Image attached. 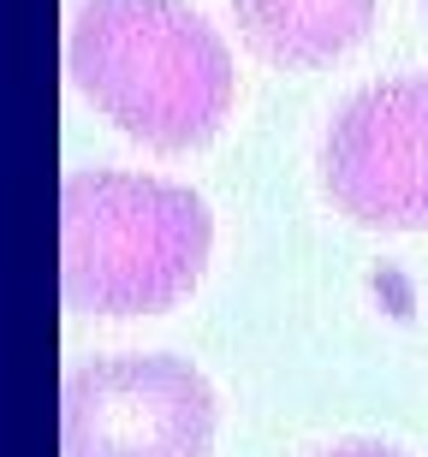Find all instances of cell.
<instances>
[{
  "label": "cell",
  "mask_w": 428,
  "mask_h": 457,
  "mask_svg": "<svg viewBox=\"0 0 428 457\" xmlns=\"http://www.w3.org/2000/svg\"><path fill=\"white\" fill-rule=\"evenodd\" d=\"M66 71L125 137L197 149L232 107V54L185 0H84Z\"/></svg>",
  "instance_id": "1"
},
{
  "label": "cell",
  "mask_w": 428,
  "mask_h": 457,
  "mask_svg": "<svg viewBox=\"0 0 428 457\" xmlns=\"http://www.w3.org/2000/svg\"><path fill=\"white\" fill-rule=\"evenodd\" d=\"M327 457H405V452H387V445H340V452Z\"/></svg>",
  "instance_id": "6"
},
{
  "label": "cell",
  "mask_w": 428,
  "mask_h": 457,
  "mask_svg": "<svg viewBox=\"0 0 428 457\" xmlns=\"http://www.w3.org/2000/svg\"><path fill=\"white\" fill-rule=\"evenodd\" d=\"M208 262V208L161 179L78 172L60 190V286L84 315L179 303Z\"/></svg>",
  "instance_id": "2"
},
{
  "label": "cell",
  "mask_w": 428,
  "mask_h": 457,
  "mask_svg": "<svg viewBox=\"0 0 428 457\" xmlns=\"http://www.w3.org/2000/svg\"><path fill=\"white\" fill-rule=\"evenodd\" d=\"M214 392L179 356H113L66 380V457H208Z\"/></svg>",
  "instance_id": "3"
},
{
  "label": "cell",
  "mask_w": 428,
  "mask_h": 457,
  "mask_svg": "<svg viewBox=\"0 0 428 457\" xmlns=\"http://www.w3.org/2000/svg\"><path fill=\"white\" fill-rule=\"evenodd\" d=\"M232 18L262 60L322 66L369 36L375 0H232Z\"/></svg>",
  "instance_id": "5"
},
{
  "label": "cell",
  "mask_w": 428,
  "mask_h": 457,
  "mask_svg": "<svg viewBox=\"0 0 428 457\" xmlns=\"http://www.w3.org/2000/svg\"><path fill=\"white\" fill-rule=\"evenodd\" d=\"M327 196L363 226H428V78H399L351 96L322 143Z\"/></svg>",
  "instance_id": "4"
}]
</instances>
